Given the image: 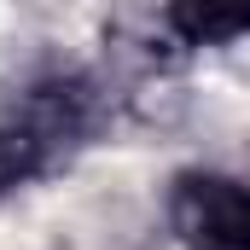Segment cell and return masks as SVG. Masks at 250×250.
<instances>
[{"mask_svg":"<svg viewBox=\"0 0 250 250\" xmlns=\"http://www.w3.org/2000/svg\"><path fill=\"white\" fill-rule=\"evenodd\" d=\"M163 221L181 250H250V181L233 169H175Z\"/></svg>","mask_w":250,"mask_h":250,"instance_id":"7a4b0ae2","label":"cell"},{"mask_svg":"<svg viewBox=\"0 0 250 250\" xmlns=\"http://www.w3.org/2000/svg\"><path fill=\"white\" fill-rule=\"evenodd\" d=\"M111 128V87L87 64H53L0 99V198L64 175Z\"/></svg>","mask_w":250,"mask_h":250,"instance_id":"6da1fadb","label":"cell"},{"mask_svg":"<svg viewBox=\"0 0 250 250\" xmlns=\"http://www.w3.org/2000/svg\"><path fill=\"white\" fill-rule=\"evenodd\" d=\"M157 29L175 53H221L250 41V0H163Z\"/></svg>","mask_w":250,"mask_h":250,"instance_id":"3957f363","label":"cell"}]
</instances>
